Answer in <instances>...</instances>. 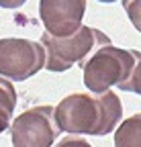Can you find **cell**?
<instances>
[{"label":"cell","instance_id":"6da1fadb","mask_svg":"<svg viewBox=\"0 0 141 147\" xmlns=\"http://www.w3.org/2000/svg\"><path fill=\"white\" fill-rule=\"evenodd\" d=\"M121 119L123 104L113 90L69 94L55 106V121L69 135H109Z\"/></svg>","mask_w":141,"mask_h":147},{"label":"cell","instance_id":"7a4b0ae2","mask_svg":"<svg viewBox=\"0 0 141 147\" xmlns=\"http://www.w3.org/2000/svg\"><path fill=\"white\" fill-rule=\"evenodd\" d=\"M41 43L47 53L45 67L49 71H67L76 63H82L84 57H88L96 47L111 43V39L102 31L82 25L72 35H63V37L51 35L45 31L41 35Z\"/></svg>","mask_w":141,"mask_h":147},{"label":"cell","instance_id":"3957f363","mask_svg":"<svg viewBox=\"0 0 141 147\" xmlns=\"http://www.w3.org/2000/svg\"><path fill=\"white\" fill-rule=\"evenodd\" d=\"M135 65V49H121L111 43L96 47L88 59L82 61L84 86L90 92H104L121 86Z\"/></svg>","mask_w":141,"mask_h":147},{"label":"cell","instance_id":"277c9868","mask_svg":"<svg viewBox=\"0 0 141 147\" xmlns=\"http://www.w3.org/2000/svg\"><path fill=\"white\" fill-rule=\"evenodd\" d=\"M47 53L41 41L19 37L0 39V76L12 82H25L45 67Z\"/></svg>","mask_w":141,"mask_h":147},{"label":"cell","instance_id":"5b68a950","mask_svg":"<svg viewBox=\"0 0 141 147\" xmlns=\"http://www.w3.org/2000/svg\"><path fill=\"white\" fill-rule=\"evenodd\" d=\"M59 133L55 108L49 104L33 106L10 123V143L14 147H49Z\"/></svg>","mask_w":141,"mask_h":147},{"label":"cell","instance_id":"8992f818","mask_svg":"<svg viewBox=\"0 0 141 147\" xmlns=\"http://www.w3.org/2000/svg\"><path fill=\"white\" fill-rule=\"evenodd\" d=\"M86 0H39V16L47 33L72 35L82 27Z\"/></svg>","mask_w":141,"mask_h":147},{"label":"cell","instance_id":"52a82bcc","mask_svg":"<svg viewBox=\"0 0 141 147\" xmlns=\"http://www.w3.org/2000/svg\"><path fill=\"white\" fill-rule=\"evenodd\" d=\"M117 147H141V113L119 123L115 131Z\"/></svg>","mask_w":141,"mask_h":147},{"label":"cell","instance_id":"ba28073f","mask_svg":"<svg viewBox=\"0 0 141 147\" xmlns=\"http://www.w3.org/2000/svg\"><path fill=\"white\" fill-rule=\"evenodd\" d=\"M119 90H125V92H135V94L141 96V51H135V65L131 76L119 86Z\"/></svg>","mask_w":141,"mask_h":147},{"label":"cell","instance_id":"9c48e42d","mask_svg":"<svg viewBox=\"0 0 141 147\" xmlns=\"http://www.w3.org/2000/svg\"><path fill=\"white\" fill-rule=\"evenodd\" d=\"M0 106H4L8 110L14 113V106H16V92H14V86L8 78H0Z\"/></svg>","mask_w":141,"mask_h":147},{"label":"cell","instance_id":"30bf717a","mask_svg":"<svg viewBox=\"0 0 141 147\" xmlns=\"http://www.w3.org/2000/svg\"><path fill=\"white\" fill-rule=\"evenodd\" d=\"M123 8H125L131 25L141 33V0H123Z\"/></svg>","mask_w":141,"mask_h":147},{"label":"cell","instance_id":"8fae6325","mask_svg":"<svg viewBox=\"0 0 141 147\" xmlns=\"http://www.w3.org/2000/svg\"><path fill=\"white\" fill-rule=\"evenodd\" d=\"M10 123H12V110L0 106V133H4L10 127Z\"/></svg>","mask_w":141,"mask_h":147},{"label":"cell","instance_id":"7c38bea8","mask_svg":"<svg viewBox=\"0 0 141 147\" xmlns=\"http://www.w3.org/2000/svg\"><path fill=\"white\" fill-rule=\"evenodd\" d=\"M27 0H0V8H6V10H14V8H21Z\"/></svg>","mask_w":141,"mask_h":147},{"label":"cell","instance_id":"4fadbf2b","mask_svg":"<svg viewBox=\"0 0 141 147\" xmlns=\"http://www.w3.org/2000/svg\"><path fill=\"white\" fill-rule=\"evenodd\" d=\"M98 2H102V4H113V2H117V0H98Z\"/></svg>","mask_w":141,"mask_h":147}]
</instances>
